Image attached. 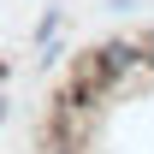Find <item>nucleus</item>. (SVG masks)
<instances>
[{
	"mask_svg": "<svg viewBox=\"0 0 154 154\" xmlns=\"http://www.w3.org/2000/svg\"><path fill=\"white\" fill-rule=\"evenodd\" d=\"M36 154H77V142H71V136H59V131H48V125H42V142H36Z\"/></svg>",
	"mask_w": 154,
	"mask_h": 154,
	"instance_id": "nucleus-2",
	"label": "nucleus"
},
{
	"mask_svg": "<svg viewBox=\"0 0 154 154\" xmlns=\"http://www.w3.org/2000/svg\"><path fill=\"white\" fill-rule=\"evenodd\" d=\"M154 77V65H148V54H142V42H131V36H107V42H95V48H83V54L71 59V89H83V95H95V101H107L113 89H131V83H148Z\"/></svg>",
	"mask_w": 154,
	"mask_h": 154,
	"instance_id": "nucleus-1",
	"label": "nucleus"
},
{
	"mask_svg": "<svg viewBox=\"0 0 154 154\" xmlns=\"http://www.w3.org/2000/svg\"><path fill=\"white\" fill-rule=\"evenodd\" d=\"M0 119H6V101H0Z\"/></svg>",
	"mask_w": 154,
	"mask_h": 154,
	"instance_id": "nucleus-4",
	"label": "nucleus"
},
{
	"mask_svg": "<svg viewBox=\"0 0 154 154\" xmlns=\"http://www.w3.org/2000/svg\"><path fill=\"white\" fill-rule=\"evenodd\" d=\"M136 42H142V54H148V65H154V30H142Z\"/></svg>",
	"mask_w": 154,
	"mask_h": 154,
	"instance_id": "nucleus-3",
	"label": "nucleus"
}]
</instances>
